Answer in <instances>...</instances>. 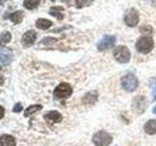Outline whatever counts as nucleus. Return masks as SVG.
Returning <instances> with one entry per match:
<instances>
[{
    "mask_svg": "<svg viewBox=\"0 0 156 146\" xmlns=\"http://www.w3.org/2000/svg\"><path fill=\"white\" fill-rule=\"evenodd\" d=\"M51 1H56V0H51Z\"/></svg>",
    "mask_w": 156,
    "mask_h": 146,
    "instance_id": "nucleus-30",
    "label": "nucleus"
},
{
    "mask_svg": "<svg viewBox=\"0 0 156 146\" xmlns=\"http://www.w3.org/2000/svg\"><path fill=\"white\" fill-rule=\"evenodd\" d=\"M13 58V53L12 51L8 48L1 47V50H0V62H1V65H7L11 62Z\"/></svg>",
    "mask_w": 156,
    "mask_h": 146,
    "instance_id": "nucleus-9",
    "label": "nucleus"
},
{
    "mask_svg": "<svg viewBox=\"0 0 156 146\" xmlns=\"http://www.w3.org/2000/svg\"><path fill=\"white\" fill-rule=\"evenodd\" d=\"M149 87L151 89V94H152V101L156 100V78H150L149 79Z\"/></svg>",
    "mask_w": 156,
    "mask_h": 146,
    "instance_id": "nucleus-21",
    "label": "nucleus"
},
{
    "mask_svg": "<svg viewBox=\"0 0 156 146\" xmlns=\"http://www.w3.org/2000/svg\"><path fill=\"white\" fill-rule=\"evenodd\" d=\"M72 94V88L67 83H61L54 91V96L57 99H67Z\"/></svg>",
    "mask_w": 156,
    "mask_h": 146,
    "instance_id": "nucleus-5",
    "label": "nucleus"
},
{
    "mask_svg": "<svg viewBox=\"0 0 156 146\" xmlns=\"http://www.w3.org/2000/svg\"><path fill=\"white\" fill-rule=\"evenodd\" d=\"M113 57L118 62L127 63L131 60V52L125 46H118L113 52Z\"/></svg>",
    "mask_w": 156,
    "mask_h": 146,
    "instance_id": "nucleus-3",
    "label": "nucleus"
},
{
    "mask_svg": "<svg viewBox=\"0 0 156 146\" xmlns=\"http://www.w3.org/2000/svg\"><path fill=\"white\" fill-rule=\"evenodd\" d=\"M146 105H147V101L144 96H136L133 100V107L138 113H143L146 108Z\"/></svg>",
    "mask_w": 156,
    "mask_h": 146,
    "instance_id": "nucleus-10",
    "label": "nucleus"
},
{
    "mask_svg": "<svg viewBox=\"0 0 156 146\" xmlns=\"http://www.w3.org/2000/svg\"><path fill=\"white\" fill-rule=\"evenodd\" d=\"M124 22L128 26H131V27L136 26L140 22L139 12L136 11L135 8L128 9L124 15Z\"/></svg>",
    "mask_w": 156,
    "mask_h": 146,
    "instance_id": "nucleus-6",
    "label": "nucleus"
},
{
    "mask_svg": "<svg viewBox=\"0 0 156 146\" xmlns=\"http://www.w3.org/2000/svg\"><path fill=\"white\" fill-rule=\"evenodd\" d=\"M41 109H42V106L39 105V104L30 105V106H28L26 110H24V113L23 114H24V116H26V117H28V116L32 115L33 113H35V112L41 110Z\"/></svg>",
    "mask_w": 156,
    "mask_h": 146,
    "instance_id": "nucleus-18",
    "label": "nucleus"
},
{
    "mask_svg": "<svg viewBox=\"0 0 156 146\" xmlns=\"http://www.w3.org/2000/svg\"><path fill=\"white\" fill-rule=\"evenodd\" d=\"M23 110V105L21 104V103H20V102H19V103H17L16 105H15L14 106V108H13V111L14 112H16V113H19V112H21Z\"/></svg>",
    "mask_w": 156,
    "mask_h": 146,
    "instance_id": "nucleus-25",
    "label": "nucleus"
},
{
    "mask_svg": "<svg viewBox=\"0 0 156 146\" xmlns=\"http://www.w3.org/2000/svg\"><path fill=\"white\" fill-rule=\"evenodd\" d=\"M56 41H57L56 39L53 37H45L41 40L40 44H42V45H52V44L55 43Z\"/></svg>",
    "mask_w": 156,
    "mask_h": 146,
    "instance_id": "nucleus-23",
    "label": "nucleus"
},
{
    "mask_svg": "<svg viewBox=\"0 0 156 146\" xmlns=\"http://www.w3.org/2000/svg\"><path fill=\"white\" fill-rule=\"evenodd\" d=\"M140 32L141 33H145V34H150L152 32V27L151 26H143L140 28Z\"/></svg>",
    "mask_w": 156,
    "mask_h": 146,
    "instance_id": "nucleus-24",
    "label": "nucleus"
},
{
    "mask_svg": "<svg viewBox=\"0 0 156 146\" xmlns=\"http://www.w3.org/2000/svg\"><path fill=\"white\" fill-rule=\"evenodd\" d=\"M116 41V38L113 35H105L102 37L101 40H100V42L98 43V49L99 51H106L109 50L112 47L114 46Z\"/></svg>",
    "mask_w": 156,
    "mask_h": 146,
    "instance_id": "nucleus-7",
    "label": "nucleus"
},
{
    "mask_svg": "<svg viewBox=\"0 0 156 146\" xmlns=\"http://www.w3.org/2000/svg\"><path fill=\"white\" fill-rule=\"evenodd\" d=\"M94 2V0H76V6L77 8H83L91 6Z\"/></svg>",
    "mask_w": 156,
    "mask_h": 146,
    "instance_id": "nucleus-22",
    "label": "nucleus"
},
{
    "mask_svg": "<svg viewBox=\"0 0 156 146\" xmlns=\"http://www.w3.org/2000/svg\"><path fill=\"white\" fill-rule=\"evenodd\" d=\"M52 24H53V23L47 19H38L35 23L36 27L39 29H42V30H45V29H48L49 27H51Z\"/></svg>",
    "mask_w": 156,
    "mask_h": 146,
    "instance_id": "nucleus-15",
    "label": "nucleus"
},
{
    "mask_svg": "<svg viewBox=\"0 0 156 146\" xmlns=\"http://www.w3.org/2000/svg\"><path fill=\"white\" fill-rule=\"evenodd\" d=\"M151 3H152V6L156 8V0H152V1H151Z\"/></svg>",
    "mask_w": 156,
    "mask_h": 146,
    "instance_id": "nucleus-26",
    "label": "nucleus"
},
{
    "mask_svg": "<svg viewBox=\"0 0 156 146\" xmlns=\"http://www.w3.org/2000/svg\"><path fill=\"white\" fill-rule=\"evenodd\" d=\"M93 142L96 146H108L112 142V136L105 130H99L93 135Z\"/></svg>",
    "mask_w": 156,
    "mask_h": 146,
    "instance_id": "nucleus-2",
    "label": "nucleus"
},
{
    "mask_svg": "<svg viewBox=\"0 0 156 146\" xmlns=\"http://www.w3.org/2000/svg\"><path fill=\"white\" fill-rule=\"evenodd\" d=\"M5 1H7V0H1V4H3Z\"/></svg>",
    "mask_w": 156,
    "mask_h": 146,
    "instance_id": "nucleus-29",
    "label": "nucleus"
},
{
    "mask_svg": "<svg viewBox=\"0 0 156 146\" xmlns=\"http://www.w3.org/2000/svg\"><path fill=\"white\" fill-rule=\"evenodd\" d=\"M39 3H40V0H24L23 6L27 10H33L38 6Z\"/></svg>",
    "mask_w": 156,
    "mask_h": 146,
    "instance_id": "nucleus-19",
    "label": "nucleus"
},
{
    "mask_svg": "<svg viewBox=\"0 0 156 146\" xmlns=\"http://www.w3.org/2000/svg\"><path fill=\"white\" fill-rule=\"evenodd\" d=\"M62 12H63V8L62 7V6H55V7H52L51 9H50V11H49V14L51 15V16H53V17H55V18H57L58 19H63V14H62Z\"/></svg>",
    "mask_w": 156,
    "mask_h": 146,
    "instance_id": "nucleus-14",
    "label": "nucleus"
},
{
    "mask_svg": "<svg viewBox=\"0 0 156 146\" xmlns=\"http://www.w3.org/2000/svg\"><path fill=\"white\" fill-rule=\"evenodd\" d=\"M152 112H153L154 114H156V106H154V107H153V109H152Z\"/></svg>",
    "mask_w": 156,
    "mask_h": 146,
    "instance_id": "nucleus-28",
    "label": "nucleus"
},
{
    "mask_svg": "<svg viewBox=\"0 0 156 146\" xmlns=\"http://www.w3.org/2000/svg\"><path fill=\"white\" fill-rule=\"evenodd\" d=\"M1 146H16V139L10 134H2L0 137Z\"/></svg>",
    "mask_w": 156,
    "mask_h": 146,
    "instance_id": "nucleus-13",
    "label": "nucleus"
},
{
    "mask_svg": "<svg viewBox=\"0 0 156 146\" xmlns=\"http://www.w3.org/2000/svg\"><path fill=\"white\" fill-rule=\"evenodd\" d=\"M11 33L8 32V31H3L1 33V35H0V40H1V45L2 47H4L5 44L9 43L11 41Z\"/></svg>",
    "mask_w": 156,
    "mask_h": 146,
    "instance_id": "nucleus-20",
    "label": "nucleus"
},
{
    "mask_svg": "<svg viewBox=\"0 0 156 146\" xmlns=\"http://www.w3.org/2000/svg\"><path fill=\"white\" fill-rule=\"evenodd\" d=\"M36 37H37V34L34 30L27 31L23 35L22 40H21L23 47L27 48V47H30L31 45H33V43L35 42V40H36Z\"/></svg>",
    "mask_w": 156,
    "mask_h": 146,
    "instance_id": "nucleus-8",
    "label": "nucleus"
},
{
    "mask_svg": "<svg viewBox=\"0 0 156 146\" xmlns=\"http://www.w3.org/2000/svg\"><path fill=\"white\" fill-rule=\"evenodd\" d=\"M1 110H2V115H1V119L3 118V116H4V108L1 106Z\"/></svg>",
    "mask_w": 156,
    "mask_h": 146,
    "instance_id": "nucleus-27",
    "label": "nucleus"
},
{
    "mask_svg": "<svg viewBox=\"0 0 156 146\" xmlns=\"http://www.w3.org/2000/svg\"><path fill=\"white\" fill-rule=\"evenodd\" d=\"M121 86L127 92H133L139 86V81L136 77L133 74H127L122 77Z\"/></svg>",
    "mask_w": 156,
    "mask_h": 146,
    "instance_id": "nucleus-4",
    "label": "nucleus"
},
{
    "mask_svg": "<svg viewBox=\"0 0 156 146\" xmlns=\"http://www.w3.org/2000/svg\"><path fill=\"white\" fill-rule=\"evenodd\" d=\"M44 119H45L48 123L55 124V123H60L62 120V116L61 115L60 112H58V111H49L44 115Z\"/></svg>",
    "mask_w": 156,
    "mask_h": 146,
    "instance_id": "nucleus-11",
    "label": "nucleus"
},
{
    "mask_svg": "<svg viewBox=\"0 0 156 146\" xmlns=\"http://www.w3.org/2000/svg\"><path fill=\"white\" fill-rule=\"evenodd\" d=\"M97 99H98V92L96 91H91L88 92L82 97V103L85 105H92L97 101Z\"/></svg>",
    "mask_w": 156,
    "mask_h": 146,
    "instance_id": "nucleus-12",
    "label": "nucleus"
},
{
    "mask_svg": "<svg viewBox=\"0 0 156 146\" xmlns=\"http://www.w3.org/2000/svg\"><path fill=\"white\" fill-rule=\"evenodd\" d=\"M144 131L147 134H156V120H149L144 125Z\"/></svg>",
    "mask_w": 156,
    "mask_h": 146,
    "instance_id": "nucleus-16",
    "label": "nucleus"
},
{
    "mask_svg": "<svg viewBox=\"0 0 156 146\" xmlns=\"http://www.w3.org/2000/svg\"><path fill=\"white\" fill-rule=\"evenodd\" d=\"M23 14L24 13L23 11H16L10 15L9 19H11L14 23H21L23 19Z\"/></svg>",
    "mask_w": 156,
    "mask_h": 146,
    "instance_id": "nucleus-17",
    "label": "nucleus"
},
{
    "mask_svg": "<svg viewBox=\"0 0 156 146\" xmlns=\"http://www.w3.org/2000/svg\"><path fill=\"white\" fill-rule=\"evenodd\" d=\"M154 48V42L153 39L150 36H144L140 37L136 43V51L141 54H148L151 52Z\"/></svg>",
    "mask_w": 156,
    "mask_h": 146,
    "instance_id": "nucleus-1",
    "label": "nucleus"
}]
</instances>
